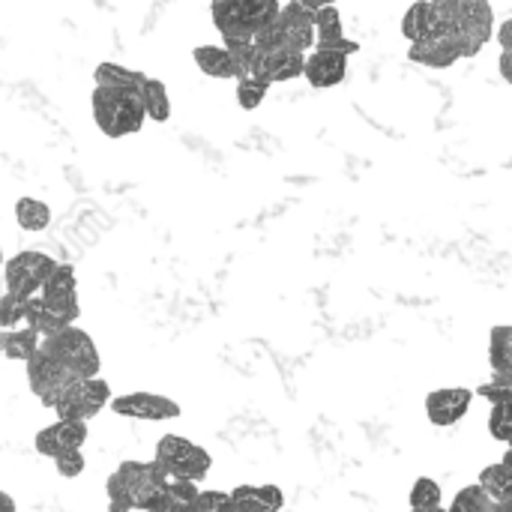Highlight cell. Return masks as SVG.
<instances>
[{
	"label": "cell",
	"instance_id": "obj_1",
	"mask_svg": "<svg viewBox=\"0 0 512 512\" xmlns=\"http://www.w3.org/2000/svg\"><path fill=\"white\" fill-rule=\"evenodd\" d=\"M213 24L222 33L225 45H249L252 36L270 24L279 15V3L276 0H219L210 6Z\"/></svg>",
	"mask_w": 512,
	"mask_h": 512
},
{
	"label": "cell",
	"instance_id": "obj_2",
	"mask_svg": "<svg viewBox=\"0 0 512 512\" xmlns=\"http://www.w3.org/2000/svg\"><path fill=\"white\" fill-rule=\"evenodd\" d=\"M39 354H45L51 363H57L72 381H90L99 378V351L93 345V339L78 330V327H66L54 336H45L39 342Z\"/></svg>",
	"mask_w": 512,
	"mask_h": 512
},
{
	"label": "cell",
	"instance_id": "obj_3",
	"mask_svg": "<svg viewBox=\"0 0 512 512\" xmlns=\"http://www.w3.org/2000/svg\"><path fill=\"white\" fill-rule=\"evenodd\" d=\"M90 108H93V120L99 126L102 135L108 138H126V135H135L141 132L144 126V108H141V99L135 90H108V87H96L93 90V99H90Z\"/></svg>",
	"mask_w": 512,
	"mask_h": 512
},
{
	"label": "cell",
	"instance_id": "obj_4",
	"mask_svg": "<svg viewBox=\"0 0 512 512\" xmlns=\"http://www.w3.org/2000/svg\"><path fill=\"white\" fill-rule=\"evenodd\" d=\"M153 462L159 465V471L168 480H186V483H195V486L213 468V456L204 447H198V444H192L189 438H180V435L159 438Z\"/></svg>",
	"mask_w": 512,
	"mask_h": 512
},
{
	"label": "cell",
	"instance_id": "obj_5",
	"mask_svg": "<svg viewBox=\"0 0 512 512\" xmlns=\"http://www.w3.org/2000/svg\"><path fill=\"white\" fill-rule=\"evenodd\" d=\"M495 36V9L486 0H459V18L450 30V42L462 57H477Z\"/></svg>",
	"mask_w": 512,
	"mask_h": 512
},
{
	"label": "cell",
	"instance_id": "obj_6",
	"mask_svg": "<svg viewBox=\"0 0 512 512\" xmlns=\"http://www.w3.org/2000/svg\"><path fill=\"white\" fill-rule=\"evenodd\" d=\"M54 267H57V261L36 249H24V252L12 255L9 261H3L6 294L18 297V300L36 297L42 291V285L48 282V276L54 273Z\"/></svg>",
	"mask_w": 512,
	"mask_h": 512
},
{
	"label": "cell",
	"instance_id": "obj_7",
	"mask_svg": "<svg viewBox=\"0 0 512 512\" xmlns=\"http://www.w3.org/2000/svg\"><path fill=\"white\" fill-rule=\"evenodd\" d=\"M39 303L48 315H54L63 327H75V318L81 315L78 306V279L69 264H57L48 282L39 291Z\"/></svg>",
	"mask_w": 512,
	"mask_h": 512
},
{
	"label": "cell",
	"instance_id": "obj_8",
	"mask_svg": "<svg viewBox=\"0 0 512 512\" xmlns=\"http://www.w3.org/2000/svg\"><path fill=\"white\" fill-rule=\"evenodd\" d=\"M105 405H111V387L102 378H90V381L72 384V390L63 396V402L54 411H57V420L87 426Z\"/></svg>",
	"mask_w": 512,
	"mask_h": 512
},
{
	"label": "cell",
	"instance_id": "obj_9",
	"mask_svg": "<svg viewBox=\"0 0 512 512\" xmlns=\"http://www.w3.org/2000/svg\"><path fill=\"white\" fill-rule=\"evenodd\" d=\"M324 3L318 0H291L285 6H279V27H282V36H285V48L291 51H300V54H309V48L315 45V12L321 9Z\"/></svg>",
	"mask_w": 512,
	"mask_h": 512
},
{
	"label": "cell",
	"instance_id": "obj_10",
	"mask_svg": "<svg viewBox=\"0 0 512 512\" xmlns=\"http://www.w3.org/2000/svg\"><path fill=\"white\" fill-rule=\"evenodd\" d=\"M27 384H30V390H33V396L45 405V408H57L60 402H63V396L72 390V384H78V381H72L57 363H51L45 354H33L30 360H27Z\"/></svg>",
	"mask_w": 512,
	"mask_h": 512
},
{
	"label": "cell",
	"instance_id": "obj_11",
	"mask_svg": "<svg viewBox=\"0 0 512 512\" xmlns=\"http://www.w3.org/2000/svg\"><path fill=\"white\" fill-rule=\"evenodd\" d=\"M111 411L117 417H129V420H147V423H165V420H177L180 417V405L168 396L159 393H126L111 399Z\"/></svg>",
	"mask_w": 512,
	"mask_h": 512
},
{
	"label": "cell",
	"instance_id": "obj_12",
	"mask_svg": "<svg viewBox=\"0 0 512 512\" xmlns=\"http://www.w3.org/2000/svg\"><path fill=\"white\" fill-rule=\"evenodd\" d=\"M312 24H315V45H312L315 51L342 54V57H351V54H357V51H360V42H354V39H348V36H345L339 6L324 3V6L315 12Z\"/></svg>",
	"mask_w": 512,
	"mask_h": 512
},
{
	"label": "cell",
	"instance_id": "obj_13",
	"mask_svg": "<svg viewBox=\"0 0 512 512\" xmlns=\"http://www.w3.org/2000/svg\"><path fill=\"white\" fill-rule=\"evenodd\" d=\"M474 402V390L468 387H444L426 396V417L432 426H456L459 420H465V414L471 411Z\"/></svg>",
	"mask_w": 512,
	"mask_h": 512
},
{
	"label": "cell",
	"instance_id": "obj_14",
	"mask_svg": "<svg viewBox=\"0 0 512 512\" xmlns=\"http://www.w3.org/2000/svg\"><path fill=\"white\" fill-rule=\"evenodd\" d=\"M87 441V426L84 423H66V420H57L54 426H45L36 438H33V447L39 456L45 459H60L66 453H75L81 450Z\"/></svg>",
	"mask_w": 512,
	"mask_h": 512
},
{
	"label": "cell",
	"instance_id": "obj_15",
	"mask_svg": "<svg viewBox=\"0 0 512 512\" xmlns=\"http://www.w3.org/2000/svg\"><path fill=\"white\" fill-rule=\"evenodd\" d=\"M348 75V57L342 54H327V51H309L306 54V63H303V78L318 87V90H327V87H336L342 84Z\"/></svg>",
	"mask_w": 512,
	"mask_h": 512
},
{
	"label": "cell",
	"instance_id": "obj_16",
	"mask_svg": "<svg viewBox=\"0 0 512 512\" xmlns=\"http://www.w3.org/2000/svg\"><path fill=\"white\" fill-rule=\"evenodd\" d=\"M231 512H279L285 507V495L279 486H237L228 492Z\"/></svg>",
	"mask_w": 512,
	"mask_h": 512
},
{
	"label": "cell",
	"instance_id": "obj_17",
	"mask_svg": "<svg viewBox=\"0 0 512 512\" xmlns=\"http://www.w3.org/2000/svg\"><path fill=\"white\" fill-rule=\"evenodd\" d=\"M111 477L126 489V495H129L132 501H135L141 492L156 489V486H162V483L168 480V477L159 471L156 462H123Z\"/></svg>",
	"mask_w": 512,
	"mask_h": 512
},
{
	"label": "cell",
	"instance_id": "obj_18",
	"mask_svg": "<svg viewBox=\"0 0 512 512\" xmlns=\"http://www.w3.org/2000/svg\"><path fill=\"white\" fill-rule=\"evenodd\" d=\"M408 57L414 63L429 66V69H450L453 63H459V54H456V48H453V42L447 36H429V39L414 42Z\"/></svg>",
	"mask_w": 512,
	"mask_h": 512
},
{
	"label": "cell",
	"instance_id": "obj_19",
	"mask_svg": "<svg viewBox=\"0 0 512 512\" xmlns=\"http://www.w3.org/2000/svg\"><path fill=\"white\" fill-rule=\"evenodd\" d=\"M477 486H480L495 504L512 507V453H504V462L483 468Z\"/></svg>",
	"mask_w": 512,
	"mask_h": 512
},
{
	"label": "cell",
	"instance_id": "obj_20",
	"mask_svg": "<svg viewBox=\"0 0 512 512\" xmlns=\"http://www.w3.org/2000/svg\"><path fill=\"white\" fill-rule=\"evenodd\" d=\"M303 63H306V54H300V51H291V48L270 51V54H264L267 81H270V84H279V81L300 78V75H303Z\"/></svg>",
	"mask_w": 512,
	"mask_h": 512
},
{
	"label": "cell",
	"instance_id": "obj_21",
	"mask_svg": "<svg viewBox=\"0 0 512 512\" xmlns=\"http://www.w3.org/2000/svg\"><path fill=\"white\" fill-rule=\"evenodd\" d=\"M93 78H96V87H108V90H141L144 84V72L138 69H129V66H120V63H99L93 69Z\"/></svg>",
	"mask_w": 512,
	"mask_h": 512
},
{
	"label": "cell",
	"instance_id": "obj_22",
	"mask_svg": "<svg viewBox=\"0 0 512 512\" xmlns=\"http://www.w3.org/2000/svg\"><path fill=\"white\" fill-rule=\"evenodd\" d=\"M138 99H141V108H144V117L153 120V123H165L171 117V99H168V87L159 81V78H144L141 90H138Z\"/></svg>",
	"mask_w": 512,
	"mask_h": 512
},
{
	"label": "cell",
	"instance_id": "obj_23",
	"mask_svg": "<svg viewBox=\"0 0 512 512\" xmlns=\"http://www.w3.org/2000/svg\"><path fill=\"white\" fill-rule=\"evenodd\" d=\"M192 60L204 75L234 81V63H231V57H228V51L222 45H198L192 51Z\"/></svg>",
	"mask_w": 512,
	"mask_h": 512
},
{
	"label": "cell",
	"instance_id": "obj_24",
	"mask_svg": "<svg viewBox=\"0 0 512 512\" xmlns=\"http://www.w3.org/2000/svg\"><path fill=\"white\" fill-rule=\"evenodd\" d=\"M489 360L495 378H510L512 381V327L498 324L489 336Z\"/></svg>",
	"mask_w": 512,
	"mask_h": 512
},
{
	"label": "cell",
	"instance_id": "obj_25",
	"mask_svg": "<svg viewBox=\"0 0 512 512\" xmlns=\"http://www.w3.org/2000/svg\"><path fill=\"white\" fill-rule=\"evenodd\" d=\"M15 222L27 234H39L51 225V207L39 198H18L15 201Z\"/></svg>",
	"mask_w": 512,
	"mask_h": 512
},
{
	"label": "cell",
	"instance_id": "obj_26",
	"mask_svg": "<svg viewBox=\"0 0 512 512\" xmlns=\"http://www.w3.org/2000/svg\"><path fill=\"white\" fill-rule=\"evenodd\" d=\"M39 351V336L33 330H18V333H6V342H3V354L9 360H30L33 354Z\"/></svg>",
	"mask_w": 512,
	"mask_h": 512
},
{
	"label": "cell",
	"instance_id": "obj_27",
	"mask_svg": "<svg viewBox=\"0 0 512 512\" xmlns=\"http://www.w3.org/2000/svg\"><path fill=\"white\" fill-rule=\"evenodd\" d=\"M402 36L414 45L429 36V3H414L402 18Z\"/></svg>",
	"mask_w": 512,
	"mask_h": 512
},
{
	"label": "cell",
	"instance_id": "obj_28",
	"mask_svg": "<svg viewBox=\"0 0 512 512\" xmlns=\"http://www.w3.org/2000/svg\"><path fill=\"white\" fill-rule=\"evenodd\" d=\"M441 507V486L432 477H420L411 489V512L435 510Z\"/></svg>",
	"mask_w": 512,
	"mask_h": 512
},
{
	"label": "cell",
	"instance_id": "obj_29",
	"mask_svg": "<svg viewBox=\"0 0 512 512\" xmlns=\"http://www.w3.org/2000/svg\"><path fill=\"white\" fill-rule=\"evenodd\" d=\"M492 507H495V501L480 486H468L456 495L453 507L447 512H492Z\"/></svg>",
	"mask_w": 512,
	"mask_h": 512
},
{
	"label": "cell",
	"instance_id": "obj_30",
	"mask_svg": "<svg viewBox=\"0 0 512 512\" xmlns=\"http://www.w3.org/2000/svg\"><path fill=\"white\" fill-rule=\"evenodd\" d=\"M198 486L195 483H186V480H165V495H168V504L171 510H189L192 501L198 498Z\"/></svg>",
	"mask_w": 512,
	"mask_h": 512
},
{
	"label": "cell",
	"instance_id": "obj_31",
	"mask_svg": "<svg viewBox=\"0 0 512 512\" xmlns=\"http://www.w3.org/2000/svg\"><path fill=\"white\" fill-rule=\"evenodd\" d=\"M489 432H492V438H495V441H501V444H510V438H512L510 402L492 405V414H489Z\"/></svg>",
	"mask_w": 512,
	"mask_h": 512
},
{
	"label": "cell",
	"instance_id": "obj_32",
	"mask_svg": "<svg viewBox=\"0 0 512 512\" xmlns=\"http://www.w3.org/2000/svg\"><path fill=\"white\" fill-rule=\"evenodd\" d=\"M267 90L270 87L267 84H258V81H237V105L243 111H255L264 102Z\"/></svg>",
	"mask_w": 512,
	"mask_h": 512
},
{
	"label": "cell",
	"instance_id": "obj_33",
	"mask_svg": "<svg viewBox=\"0 0 512 512\" xmlns=\"http://www.w3.org/2000/svg\"><path fill=\"white\" fill-rule=\"evenodd\" d=\"M189 512H231V498L228 492H198Z\"/></svg>",
	"mask_w": 512,
	"mask_h": 512
},
{
	"label": "cell",
	"instance_id": "obj_34",
	"mask_svg": "<svg viewBox=\"0 0 512 512\" xmlns=\"http://www.w3.org/2000/svg\"><path fill=\"white\" fill-rule=\"evenodd\" d=\"M474 396H483L489 399L492 405H501V402H510L512 399V381L510 378H492V384H483Z\"/></svg>",
	"mask_w": 512,
	"mask_h": 512
},
{
	"label": "cell",
	"instance_id": "obj_35",
	"mask_svg": "<svg viewBox=\"0 0 512 512\" xmlns=\"http://www.w3.org/2000/svg\"><path fill=\"white\" fill-rule=\"evenodd\" d=\"M54 465H57V474L63 477V480H75V477H81L84 474V453L81 450H75V453H66V456H60V459H54Z\"/></svg>",
	"mask_w": 512,
	"mask_h": 512
},
{
	"label": "cell",
	"instance_id": "obj_36",
	"mask_svg": "<svg viewBox=\"0 0 512 512\" xmlns=\"http://www.w3.org/2000/svg\"><path fill=\"white\" fill-rule=\"evenodd\" d=\"M498 39H501V48H504V51H510L512 48V18H507V21L501 24V36H498Z\"/></svg>",
	"mask_w": 512,
	"mask_h": 512
},
{
	"label": "cell",
	"instance_id": "obj_37",
	"mask_svg": "<svg viewBox=\"0 0 512 512\" xmlns=\"http://www.w3.org/2000/svg\"><path fill=\"white\" fill-rule=\"evenodd\" d=\"M501 78H504V81H512V72H510V51H504V54H501Z\"/></svg>",
	"mask_w": 512,
	"mask_h": 512
},
{
	"label": "cell",
	"instance_id": "obj_38",
	"mask_svg": "<svg viewBox=\"0 0 512 512\" xmlns=\"http://www.w3.org/2000/svg\"><path fill=\"white\" fill-rule=\"evenodd\" d=\"M0 512H15V501L6 492H0Z\"/></svg>",
	"mask_w": 512,
	"mask_h": 512
},
{
	"label": "cell",
	"instance_id": "obj_39",
	"mask_svg": "<svg viewBox=\"0 0 512 512\" xmlns=\"http://www.w3.org/2000/svg\"><path fill=\"white\" fill-rule=\"evenodd\" d=\"M108 512H132V510H126V507H120V504H108Z\"/></svg>",
	"mask_w": 512,
	"mask_h": 512
},
{
	"label": "cell",
	"instance_id": "obj_40",
	"mask_svg": "<svg viewBox=\"0 0 512 512\" xmlns=\"http://www.w3.org/2000/svg\"><path fill=\"white\" fill-rule=\"evenodd\" d=\"M492 512H512V507H501V504H495V507H492Z\"/></svg>",
	"mask_w": 512,
	"mask_h": 512
},
{
	"label": "cell",
	"instance_id": "obj_41",
	"mask_svg": "<svg viewBox=\"0 0 512 512\" xmlns=\"http://www.w3.org/2000/svg\"><path fill=\"white\" fill-rule=\"evenodd\" d=\"M3 342H6V336H3V330H0V354H3Z\"/></svg>",
	"mask_w": 512,
	"mask_h": 512
},
{
	"label": "cell",
	"instance_id": "obj_42",
	"mask_svg": "<svg viewBox=\"0 0 512 512\" xmlns=\"http://www.w3.org/2000/svg\"><path fill=\"white\" fill-rule=\"evenodd\" d=\"M423 512H447L444 507H435V510H423Z\"/></svg>",
	"mask_w": 512,
	"mask_h": 512
},
{
	"label": "cell",
	"instance_id": "obj_43",
	"mask_svg": "<svg viewBox=\"0 0 512 512\" xmlns=\"http://www.w3.org/2000/svg\"><path fill=\"white\" fill-rule=\"evenodd\" d=\"M0 264H3V249H0Z\"/></svg>",
	"mask_w": 512,
	"mask_h": 512
},
{
	"label": "cell",
	"instance_id": "obj_44",
	"mask_svg": "<svg viewBox=\"0 0 512 512\" xmlns=\"http://www.w3.org/2000/svg\"><path fill=\"white\" fill-rule=\"evenodd\" d=\"M171 512H189V510H171Z\"/></svg>",
	"mask_w": 512,
	"mask_h": 512
}]
</instances>
